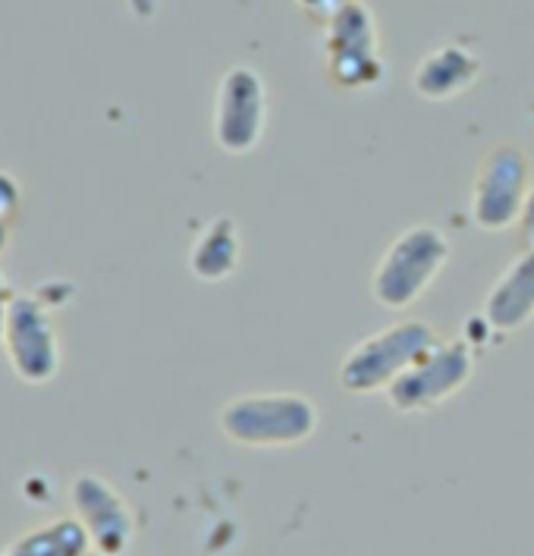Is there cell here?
I'll return each mask as SVG.
<instances>
[{"label": "cell", "instance_id": "1", "mask_svg": "<svg viewBox=\"0 0 534 556\" xmlns=\"http://www.w3.org/2000/svg\"><path fill=\"white\" fill-rule=\"evenodd\" d=\"M449 262V239L437 227L418 224L396 236L371 274V295L384 308H412Z\"/></svg>", "mask_w": 534, "mask_h": 556}, {"label": "cell", "instance_id": "2", "mask_svg": "<svg viewBox=\"0 0 534 556\" xmlns=\"http://www.w3.org/2000/svg\"><path fill=\"white\" fill-rule=\"evenodd\" d=\"M437 343V333L428 321L390 324L381 333L365 337L346 352L340 365V387L349 393H378L386 390L399 375H406L424 352Z\"/></svg>", "mask_w": 534, "mask_h": 556}, {"label": "cell", "instance_id": "3", "mask_svg": "<svg viewBox=\"0 0 534 556\" xmlns=\"http://www.w3.org/2000/svg\"><path fill=\"white\" fill-rule=\"evenodd\" d=\"M532 157L525 148L497 146L478 164L472 186V220L487 233H500L519 224L525 199L534 189Z\"/></svg>", "mask_w": 534, "mask_h": 556}, {"label": "cell", "instance_id": "4", "mask_svg": "<svg viewBox=\"0 0 534 556\" xmlns=\"http://www.w3.org/2000/svg\"><path fill=\"white\" fill-rule=\"evenodd\" d=\"M325 29L330 79L349 91L378 86L384 76V60H381V35L374 13L361 0H353Z\"/></svg>", "mask_w": 534, "mask_h": 556}, {"label": "cell", "instance_id": "5", "mask_svg": "<svg viewBox=\"0 0 534 556\" xmlns=\"http://www.w3.org/2000/svg\"><path fill=\"white\" fill-rule=\"evenodd\" d=\"M315 403L298 393H252L227 403L224 428L242 443H296L315 431Z\"/></svg>", "mask_w": 534, "mask_h": 556}, {"label": "cell", "instance_id": "6", "mask_svg": "<svg viewBox=\"0 0 534 556\" xmlns=\"http://www.w3.org/2000/svg\"><path fill=\"white\" fill-rule=\"evenodd\" d=\"M475 375V350L466 340H437L416 365L386 387V400L403 412L431 409L459 393Z\"/></svg>", "mask_w": 534, "mask_h": 556}, {"label": "cell", "instance_id": "7", "mask_svg": "<svg viewBox=\"0 0 534 556\" xmlns=\"http://www.w3.org/2000/svg\"><path fill=\"white\" fill-rule=\"evenodd\" d=\"M214 142L227 154H249L265 139L267 88L258 70L230 66L214 98Z\"/></svg>", "mask_w": 534, "mask_h": 556}, {"label": "cell", "instance_id": "8", "mask_svg": "<svg viewBox=\"0 0 534 556\" xmlns=\"http://www.w3.org/2000/svg\"><path fill=\"white\" fill-rule=\"evenodd\" d=\"M3 350L10 368L26 383H48L60 371L58 327L38 295L16 293L7 315Z\"/></svg>", "mask_w": 534, "mask_h": 556}, {"label": "cell", "instance_id": "9", "mask_svg": "<svg viewBox=\"0 0 534 556\" xmlns=\"http://www.w3.org/2000/svg\"><path fill=\"white\" fill-rule=\"evenodd\" d=\"M481 315L500 333H516L534 321V252L516 255V262L494 280Z\"/></svg>", "mask_w": 534, "mask_h": 556}, {"label": "cell", "instance_id": "10", "mask_svg": "<svg viewBox=\"0 0 534 556\" xmlns=\"http://www.w3.org/2000/svg\"><path fill=\"white\" fill-rule=\"evenodd\" d=\"M481 60L462 45H444L418 63L416 91L424 101H449L475 86Z\"/></svg>", "mask_w": 534, "mask_h": 556}, {"label": "cell", "instance_id": "11", "mask_svg": "<svg viewBox=\"0 0 534 556\" xmlns=\"http://www.w3.org/2000/svg\"><path fill=\"white\" fill-rule=\"evenodd\" d=\"M242 262V239L233 217H214L208 227L199 233L192 252H189V267L202 283H220L237 274Z\"/></svg>", "mask_w": 534, "mask_h": 556}, {"label": "cell", "instance_id": "12", "mask_svg": "<svg viewBox=\"0 0 534 556\" xmlns=\"http://www.w3.org/2000/svg\"><path fill=\"white\" fill-rule=\"evenodd\" d=\"M298 10L312 20V23H321V26H327L333 16H340L353 0H296Z\"/></svg>", "mask_w": 534, "mask_h": 556}, {"label": "cell", "instance_id": "13", "mask_svg": "<svg viewBox=\"0 0 534 556\" xmlns=\"http://www.w3.org/2000/svg\"><path fill=\"white\" fill-rule=\"evenodd\" d=\"M20 202H23L20 182L10 174H0V224L10 227V220L20 214Z\"/></svg>", "mask_w": 534, "mask_h": 556}, {"label": "cell", "instance_id": "14", "mask_svg": "<svg viewBox=\"0 0 534 556\" xmlns=\"http://www.w3.org/2000/svg\"><path fill=\"white\" fill-rule=\"evenodd\" d=\"M519 239H522L525 252H534V189L529 192L525 207H522V217H519Z\"/></svg>", "mask_w": 534, "mask_h": 556}, {"label": "cell", "instance_id": "15", "mask_svg": "<svg viewBox=\"0 0 534 556\" xmlns=\"http://www.w3.org/2000/svg\"><path fill=\"white\" fill-rule=\"evenodd\" d=\"M13 299H16V290L10 287V280L0 270V346H3V330H7V315H10Z\"/></svg>", "mask_w": 534, "mask_h": 556}, {"label": "cell", "instance_id": "16", "mask_svg": "<svg viewBox=\"0 0 534 556\" xmlns=\"http://www.w3.org/2000/svg\"><path fill=\"white\" fill-rule=\"evenodd\" d=\"M3 245H7V224H0V252H3Z\"/></svg>", "mask_w": 534, "mask_h": 556}]
</instances>
